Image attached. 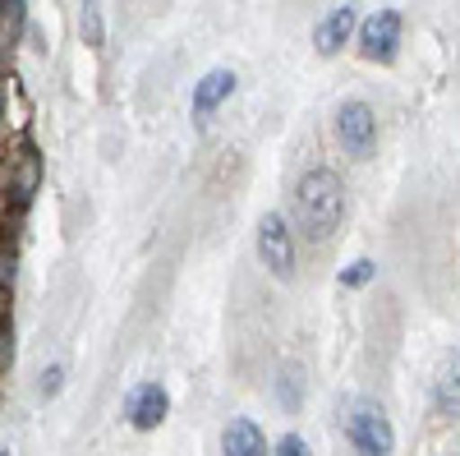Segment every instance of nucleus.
I'll list each match as a JSON object with an SVG mask.
<instances>
[{
  "label": "nucleus",
  "instance_id": "18",
  "mask_svg": "<svg viewBox=\"0 0 460 456\" xmlns=\"http://www.w3.org/2000/svg\"><path fill=\"white\" fill-rule=\"evenodd\" d=\"M272 456H309V443H304L299 434H286V438H277Z\"/></svg>",
  "mask_w": 460,
  "mask_h": 456
},
{
  "label": "nucleus",
  "instance_id": "5",
  "mask_svg": "<svg viewBox=\"0 0 460 456\" xmlns=\"http://www.w3.org/2000/svg\"><path fill=\"white\" fill-rule=\"evenodd\" d=\"M336 139L341 148L350 152V157H368L373 143H377V116H373V106L368 102H341L336 106Z\"/></svg>",
  "mask_w": 460,
  "mask_h": 456
},
{
  "label": "nucleus",
  "instance_id": "3",
  "mask_svg": "<svg viewBox=\"0 0 460 456\" xmlns=\"http://www.w3.org/2000/svg\"><path fill=\"white\" fill-rule=\"evenodd\" d=\"M258 258L277 282L295 277V226L286 212H262L258 221Z\"/></svg>",
  "mask_w": 460,
  "mask_h": 456
},
{
  "label": "nucleus",
  "instance_id": "20",
  "mask_svg": "<svg viewBox=\"0 0 460 456\" xmlns=\"http://www.w3.org/2000/svg\"><path fill=\"white\" fill-rule=\"evenodd\" d=\"M10 106V84H5V74H0V111Z\"/></svg>",
  "mask_w": 460,
  "mask_h": 456
},
{
  "label": "nucleus",
  "instance_id": "11",
  "mask_svg": "<svg viewBox=\"0 0 460 456\" xmlns=\"http://www.w3.org/2000/svg\"><path fill=\"white\" fill-rule=\"evenodd\" d=\"M438 410L442 415H460V355L442 369L438 378Z\"/></svg>",
  "mask_w": 460,
  "mask_h": 456
},
{
  "label": "nucleus",
  "instance_id": "16",
  "mask_svg": "<svg viewBox=\"0 0 460 456\" xmlns=\"http://www.w3.org/2000/svg\"><path fill=\"white\" fill-rule=\"evenodd\" d=\"M65 388V364H51V369H42V383H37V392L42 397H56Z\"/></svg>",
  "mask_w": 460,
  "mask_h": 456
},
{
  "label": "nucleus",
  "instance_id": "7",
  "mask_svg": "<svg viewBox=\"0 0 460 456\" xmlns=\"http://www.w3.org/2000/svg\"><path fill=\"white\" fill-rule=\"evenodd\" d=\"M125 415H129V425H134L138 434L162 429V425H166V415H171V397H166V388H157V383H138V388L125 397Z\"/></svg>",
  "mask_w": 460,
  "mask_h": 456
},
{
  "label": "nucleus",
  "instance_id": "4",
  "mask_svg": "<svg viewBox=\"0 0 460 456\" xmlns=\"http://www.w3.org/2000/svg\"><path fill=\"white\" fill-rule=\"evenodd\" d=\"M345 438L355 443L359 456H392L396 452V429L382 415V406H355L345 420Z\"/></svg>",
  "mask_w": 460,
  "mask_h": 456
},
{
  "label": "nucleus",
  "instance_id": "10",
  "mask_svg": "<svg viewBox=\"0 0 460 456\" xmlns=\"http://www.w3.org/2000/svg\"><path fill=\"white\" fill-rule=\"evenodd\" d=\"M221 452L226 456H272L267 452V438L253 420H244V415H235L226 429H221Z\"/></svg>",
  "mask_w": 460,
  "mask_h": 456
},
{
  "label": "nucleus",
  "instance_id": "21",
  "mask_svg": "<svg viewBox=\"0 0 460 456\" xmlns=\"http://www.w3.org/2000/svg\"><path fill=\"white\" fill-rule=\"evenodd\" d=\"M0 456H14V447H0Z\"/></svg>",
  "mask_w": 460,
  "mask_h": 456
},
{
  "label": "nucleus",
  "instance_id": "17",
  "mask_svg": "<svg viewBox=\"0 0 460 456\" xmlns=\"http://www.w3.org/2000/svg\"><path fill=\"white\" fill-rule=\"evenodd\" d=\"M14 364V327L10 318H0V369H10Z\"/></svg>",
  "mask_w": 460,
  "mask_h": 456
},
{
  "label": "nucleus",
  "instance_id": "1",
  "mask_svg": "<svg viewBox=\"0 0 460 456\" xmlns=\"http://www.w3.org/2000/svg\"><path fill=\"white\" fill-rule=\"evenodd\" d=\"M345 217V184L336 171L314 166L295 180V194H290V226L304 231L309 245H327L336 236V226Z\"/></svg>",
  "mask_w": 460,
  "mask_h": 456
},
{
  "label": "nucleus",
  "instance_id": "15",
  "mask_svg": "<svg viewBox=\"0 0 460 456\" xmlns=\"http://www.w3.org/2000/svg\"><path fill=\"white\" fill-rule=\"evenodd\" d=\"M14 277H19V258L5 240H0V291H14Z\"/></svg>",
  "mask_w": 460,
  "mask_h": 456
},
{
  "label": "nucleus",
  "instance_id": "12",
  "mask_svg": "<svg viewBox=\"0 0 460 456\" xmlns=\"http://www.w3.org/2000/svg\"><path fill=\"white\" fill-rule=\"evenodd\" d=\"M79 32H84V47H102L106 42V14H102V0H84L79 10Z\"/></svg>",
  "mask_w": 460,
  "mask_h": 456
},
{
  "label": "nucleus",
  "instance_id": "2",
  "mask_svg": "<svg viewBox=\"0 0 460 456\" xmlns=\"http://www.w3.org/2000/svg\"><path fill=\"white\" fill-rule=\"evenodd\" d=\"M37 189H42V152H37L32 143L19 148V157H10L5 166V189H0V208H5V217H23L37 199Z\"/></svg>",
  "mask_w": 460,
  "mask_h": 456
},
{
  "label": "nucleus",
  "instance_id": "14",
  "mask_svg": "<svg viewBox=\"0 0 460 456\" xmlns=\"http://www.w3.org/2000/svg\"><path fill=\"white\" fill-rule=\"evenodd\" d=\"M373 273H377V263H373V258H355L350 268L341 273V286H350V291H355V286H368Z\"/></svg>",
  "mask_w": 460,
  "mask_h": 456
},
{
  "label": "nucleus",
  "instance_id": "13",
  "mask_svg": "<svg viewBox=\"0 0 460 456\" xmlns=\"http://www.w3.org/2000/svg\"><path fill=\"white\" fill-rule=\"evenodd\" d=\"M23 23H28V0H0V32L10 37H23Z\"/></svg>",
  "mask_w": 460,
  "mask_h": 456
},
{
  "label": "nucleus",
  "instance_id": "19",
  "mask_svg": "<svg viewBox=\"0 0 460 456\" xmlns=\"http://www.w3.org/2000/svg\"><path fill=\"white\" fill-rule=\"evenodd\" d=\"M281 401H286L290 410L299 406V392H295V373H286V378H281Z\"/></svg>",
  "mask_w": 460,
  "mask_h": 456
},
{
  "label": "nucleus",
  "instance_id": "6",
  "mask_svg": "<svg viewBox=\"0 0 460 456\" xmlns=\"http://www.w3.org/2000/svg\"><path fill=\"white\" fill-rule=\"evenodd\" d=\"M401 51V14L396 10H377L364 28H359V56L373 65H392Z\"/></svg>",
  "mask_w": 460,
  "mask_h": 456
},
{
  "label": "nucleus",
  "instance_id": "9",
  "mask_svg": "<svg viewBox=\"0 0 460 456\" xmlns=\"http://www.w3.org/2000/svg\"><path fill=\"white\" fill-rule=\"evenodd\" d=\"M230 93H235V74L230 69H208L203 79L194 84V102H189L194 106V121H208L221 102H230Z\"/></svg>",
  "mask_w": 460,
  "mask_h": 456
},
{
  "label": "nucleus",
  "instance_id": "8",
  "mask_svg": "<svg viewBox=\"0 0 460 456\" xmlns=\"http://www.w3.org/2000/svg\"><path fill=\"white\" fill-rule=\"evenodd\" d=\"M355 5H336V10H327V19L314 28V47H318V56H336L345 42L355 37Z\"/></svg>",
  "mask_w": 460,
  "mask_h": 456
}]
</instances>
